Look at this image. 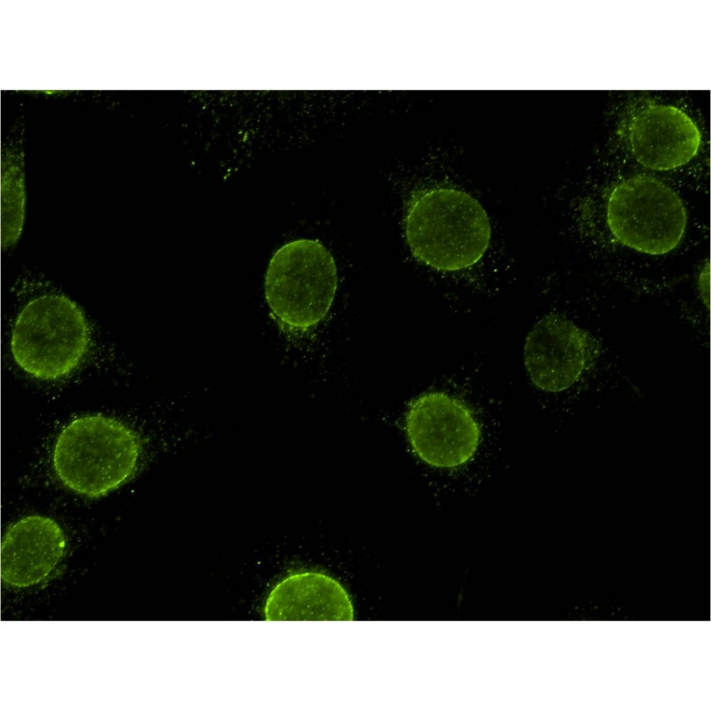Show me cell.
Returning <instances> with one entry per match:
<instances>
[{"label":"cell","mask_w":711,"mask_h":711,"mask_svg":"<svg viewBox=\"0 0 711 711\" xmlns=\"http://www.w3.org/2000/svg\"><path fill=\"white\" fill-rule=\"evenodd\" d=\"M404 230L413 257L443 272L474 265L491 237L489 217L479 201L450 187L419 191L409 203Z\"/></svg>","instance_id":"6da1fadb"},{"label":"cell","mask_w":711,"mask_h":711,"mask_svg":"<svg viewBox=\"0 0 711 711\" xmlns=\"http://www.w3.org/2000/svg\"><path fill=\"white\" fill-rule=\"evenodd\" d=\"M67 540L54 519L41 515L24 516L11 524L1 545V578L17 587L45 579L64 555Z\"/></svg>","instance_id":"9c48e42d"},{"label":"cell","mask_w":711,"mask_h":711,"mask_svg":"<svg viewBox=\"0 0 711 711\" xmlns=\"http://www.w3.org/2000/svg\"><path fill=\"white\" fill-rule=\"evenodd\" d=\"M628 136L636 160L654 171L686 164L696 156L701 143L697 127L684 112L652 103L642 105L631 115Z\"/></svg>","instance_id":"ba28073f"},{"label":"cell","mask_w":711,"mask_h":711,"mask_svg":"<svg viewBox=\"0 0 711 711\" xmlns=\"http://www.w3.org/2000/svg\"><path fill=\"white\" fill-rule=\"evenodd\" d=\"M267 621H353L344 588L319 572L292 574L273 589L264 609Z\"/></svg>","instance_id":"30bf717a"},{"label":"cell","mask_w":711,"mask_h":711,"mask_svg":"<svg viewBox=\"0 0 711 711\" xmlns=\"http://www.w3.org/2000/svg\"><path fill=\"white\" fill-rule=\"evenodd\" d=\"M597 351L588 331L564 316L550 314L528 333L523 360L536 387L560 392L579 380L597 357Z\"/></svg>","instance_id":"52a82bcc"},{"label":"cell","mask_w":711,"mask_h":711,"mask_svg":"<svg viewBox=\"0 0 711 711\" xmlns=\"http://www.w3.org/2000/svg\"><path fill=\"white\" fill-rule=\"evenodd\" d=\"M337 284V267L328 250L317 240L297 239L281 246L270 259L264 296L282 326L302 331L326 317Z\"/></svg>","instance_id":"277c9868"},{"label":"cell","mask_w":711,"mask_h":711,"mask_svg":"<svg viewBox=\"0 0 711 711\" xmlns=\"http://www.w3.org/2000/svg\"><path fill=\"white\" fill-rule=\"evenodd\" d=\"M606 222L613 236L638 252L661 255L681 241L687 213L678 194L646 175H636L616 185L609 195Z\"/></svg>","instance_id":"5b68a950"},{"label":"cell","mask_w":711,"mask_h":711,"mask_svg":"<svg viewBox=\"0 0 711 711\" xmlns=\"http://www.w3.org/2000/svg\"><path fill=\"white\" fill-rule=\"evenodd\" d=\"M92 336L79 305L62 294H46L28 301L17 314L10 348L14 362L41 380L68 377L85 358Z\"/></svg>","instance_id":"3957f363"},{"label":"cell","mask_w":711,"mask_h":711,"mask_svg":"<svg viewBox=\"0 0 711 711\" xmlns=\"http://www.w3.org/2000/svg\"><path fill=\"white\" fill-rule=\"evenodd\" d=\"M405 425L415 454L436 468L464 465L480 444L481 429L470 409L444 392L416 398L407 409Z\"/></svg>","instance_id":"8992f818"},{"label":"cell","mask_w":711,"mask_h":711,"mask_svg":"<svg viewBox=\"0 0 711 711\" xmlns=\"http://www.w3.org/2000/svg\"><path fill=\"white\" fill-rule=\"evenodd\" d=\"M141 452L139 437L128 425L109 416L87 415L73 419L58 434L51 464L66 488L98 498L134 476Z\"/></svg>","instance_id":"7a4b0ae2"},{"label":"cell","mask_w":711,"mask_h":711,"mask_svg":"<svg viewBox=\"0 0 711 711\" xmlns=\"http://www.w3.org/2000/svg\"><path fill=\"white\" fill-rule=\"evenodd\" d=\"M26 186L23 156L8 151L1 168V243L13 247L21 234L25 218Z\"/></svg>","instance_id":"8fae6325"},{"label":"cell","mask_w":711,"mask_h":711,"mask_svg":"<svg viewBox=\"0 0 711 711\" xmlns=\"http://www.w3.org/2000/svg\"><path fill=\"white\" fill-rule=\"evenodd\" d=\"M710 263L707 262L702 268L698 277V290L704 306L709 311L710 309Z\"/></svg>","instance_id":"7c38bea8"}]
</instances>
